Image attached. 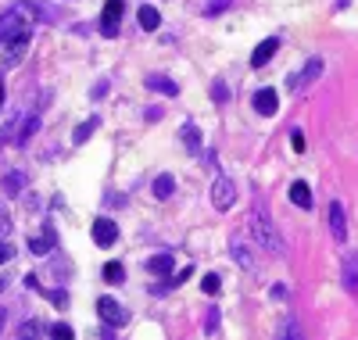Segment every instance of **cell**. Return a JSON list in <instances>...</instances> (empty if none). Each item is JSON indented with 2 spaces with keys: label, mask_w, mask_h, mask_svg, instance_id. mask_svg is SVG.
<instances>
[{
  "label": "cell",
  "mask_w": 358,
  "mask_h": 340,
  "mask_svg": "<svg viewBox=\"0 0 358 340\" xmlns=\"http://www.w3.org/2000/svg\"><path fill=\"white\" fill-rule=\"evenodd\" d=\"M104 94H108V83L101 79V83L94 86V101H104Z\"/></svg>",
  "instance_id": "cell-31"
},
{
  "label": "cell",
  "mask_w": 358,
  "mask_h": 340,
  "mask_svg": "<svg viewBox=\"0 0 358 340\" xmlns=\"http://www.w3.org/2000/svg\"><path fill=\"white\" fill-rule=\"evenodd\" d=\"M233 201H236L233 179H229V176H215V183H212V204H215L219 211H226V208H233Z\"/></svg>",
  "instance_id": "cell-3"
},
{
  "label": "cell",
  "mask_w": 358,
  "mask_h": 340,
  "mask_svg": "<svg viewBox=\"0 0 358 340\" xmlns=\"http://www.w3.org/2000/svg\"><path fill=\"white\" fill-rule=\"evenodd\" d=\"M319 76H322V57H312L308 65H305V72L290 79V86H308V83H312V79H319Z\"/></svg>",
  "instance_id": "cell-13"
},
{
  "label": "cell",
  "mask_w": 358,
  "mask_h": 340,
  "mask_svg": "<svg viewBox=\"0 0 358 340\" xmlns=\"http://www.w3.org/2000/svg\"><path fill=\"white\" fill-rule=\"evenodd\" d=\"M18 33H29V25H25V15H22V8H15V11H8L4 18H0V43L15 40Z\"/></svg>",
  "instance_id": "cell-4"
},
{
  "label": "cell",
  "mask_w": 358,
  "mask_h": 340,
  "mask_svg": "<svg viewBox=\"0 0 358 340\" xmlns=\"http://www.w3.org/2000/svg\"><path fill=\"white\" fill-rule=\"evenodd\" d=\"M140 25L147 29V33H151V29H158V25H162V15H158V8L143 4V8H140Z\"/></svg>",
  "instance_id": "cell-16"
},
{
  "label": "cell",
  "mask_w": 358,
  "mask_h": 340,
  "mask_svg": "<svg viewBox=\"0 0 358 340\" xmlns=\"http://www.w3.org/2000/svg\"><path fill=\"white\" fill-rule=\"evenodd\" d=\"M97 312H101V319H104L108 326H122V323L129 319V316H126V308L118 304L115 297H101V301H97Z\"/></svg>",
  "instance_id": "cell-5"
},
{
  "label": "cell",
  "mask_w": 358,
  "mask_h": 340,
  "mask_svg": "<svg viewBox=\"0 0 358 340\" xmlns=\"http://www.w3.org/2000/svg\"><path fill=\"white\" fill-rule=\"evenodd\" d=\"M344 287H348V290H351V294H355V290H358V255H355V258H348V262H344Z\"/></svg>",
  "instance_id": "cell-18"
},
{
  "label": "cell",
  "mask_w": 358,
  "mask_h": 340,
  "mask_svg": "<svg viewBox=\"0 0 358 340\" xmlns=\"http://www.w3.org/2000/svg\"><path fill=\"white\" fill-rule=\"evenodd\" d=\"M47 333H50V337H62V340H72V326H65V323H57V326H50Z\"/></svg>",
  "instance_id": "cell-26"
},
{
  "label": "cell",
  "mask_w": 358,
  "mask_h": 340,
  "mask_svg": "<svg viewBox=\"0 0 358 340\" xmlns=\"http://www.w3.org/2000/svg\"><path fill=\"white\" fill-rule=\"evenodd\" d=\"M8 229H11V215L4 211V204H0V236H8Z\"/></svg>",
  "instance_id": "cell-29"
},
{
  "label": "cell",
  "mask_w": 358,
  "mask_h": 340,
  "mask_svg": "<svg viewBox=\"0 0 358 340\" xmlns=\"http://www.w3.org/2000/svg\"><path fill=\"white\" fill-rule=\"evenodd\" d=\"M94 240H97L101 247H111V243L118 240V226H115L111 219H94Z\"/></svg>",
  "instance_id": "cell-10"
},
{
  "label": "cell",
  "mask_w": 358,
  "mask_h": 340,
  "mask_svg": "<svg viewBox=\"0 0 358 340\" xmlns=\"http://www.w3.org/2000/svg\"><path fill=\"white\" fill-rule=\"evenodd\" d=\"M276 50H280V40H262V43L255 47V54H251V69H262V65H268Z\"/></svg>",
  "instance_id": "cell-11"
},
{
  "label": "cell",
  "mask_w": 358,
  "mask_h": 340,
  "mask_svg": "<svg viewBox=\"0 0 358 340\" xmlns=\"http://www.w3.org/2000/svg\"><path fill=\"white\" fill-rule=\"evenodd\" d=\"M183 143H187L190 150H201V136H197V126H190V122L183 126Z\"/></svg>",
  "instance_id": "cell-24"
},
{
  "label": "cell",
  "mask_w": 358,
  "mask_h": 340,
  "mask_svg": "<svg viewBox=\"0 0 358 340\" xmlns=\"http://www.w3.org/2000/svg\"><path fill=\"white\" fill-rule=\"evenodd\" d=\"M4 326H8V312L0 308V333H4Z\"/></svg>",
  "instance_id": "cell-35"
},
{
  "label": "cell",
  "mask_w": 358,
  "mask_h": 340,
  "mask_svg": "<svg viewBox=\"0 0 358 340\" xmlns=\"http://www.w3.org/2000/svg\"><path fill=\"white\" fill-rule=\"evenodd\" d=\"M29 251H33V255H50L54 251V229L47 226L36 240H29Z\"/></svg>",
  "instance_id": "cell-14"
},
{
  "label": "cell",
  "mask_w": 358,
  "mask_h": 340,
  "mask_svg": "<svg viewBox=\"0 0 358 340\" xmlns=\"http://www.w3.org/2000/svg\"><path fill=\"white\" fill-rule=\"evenodd\" d=\"M147 272H155V276H169L172 272V255H158L147 262Z\"/></svg>",
  "instance_id": "cell-20"
},
{
  "label": "cell",
  "mask_w": 358,
  "mask_h": 340,
  "mask_svg": "<svg viewBox=\"0 0 358 340\" xmlns=\"http://www.w3.org/2000/svg\"><path fill=\"white\" fill-rule=\"evenodd\" d=\"M208 333H219V312L215 308H208V326H204Z\"/></svg>",
  "instance_id": "cell-28"
},
{
  "label": "cell",
  "mask_w": 358,
  "mask_h": 340,
  "mask_svg": "<svg viewBox=\"0 0 358 340\" xmlns=\"http://www.w3.org/2000/svg\"><path fill=\"white\" fill-rule=\"evenodd\" d=\"M25 50H29V33H18L15 40H8L4 43V69H15L25 57Z\"/></svg>",
  "instance_id": "cell-6"
},
{
  "label": "cell",
  "mask_w": 358,
  "mask_h": 340,
  "mask_svg": "<svg viewBox=\"0 0 358 340\" xmlns=\"http://www.w3.org/2000/svg\"><path fill=\"white\" fill-rule=\"evenodd\" d=\"M229 255L244 272H255V255H251V247L244 240H229Z\"/></svg>",
  "instance_id": "cell-9"
},
{
  "label": "cell",
  "mask_w": 358,
  "mask_h": 340,
  "mask_svg": "<svg viewBox=\"0 0 358 340\" xmlns=\"http://www.w3.org/2000/svg\"><path fill=\"white\" fill-rule=\"evenodd\" d=\"M0 104H4V76H0Z\"/></svg>",
  "instance_id": "cell-36"
},
{
  "label": "cell",
  "mask_w": 358,
  "mask_h": 340,
  "mask_svg": "<svg viewBox=\"0 0 358 340\" xmlns=\"http://www.w3.org/2000/svg\"><path fill=\"white\" fill-rule=\"evenodd\" d=\"M283 337H301V330H297L294 323H287V330H283Z\"/></svg>",
  "instance_id": "cell-34"
},
{
  "label": "cell",
  "mask_w": 358,
  "mask_h": 340,
  "mask_svg": "<svg viewBox=\"0 0 358 340\" xmlns=\"http://www.w3.org/2000/svg\"><path fill=\"white\" fill-rule=\"evenodd\" d=\"M25 190V176L22 172H4V179H0V194L4 197H18Z\"/></svg>",
  "instance_id": "cell-12"
},
{
  "label": "cell",
  "mask_w": 358,
  "mask_h": 340,
  "mask_svg": "<svg viewBox=\"0 0 358 340\" xmlns=\"http://www.w3.org/2000/svg\"><path fill=\"white\" fill-rule=\"evenodd\" d=\"M122 11H126L122 0H108L104 4V11H101V33L104 36H118V29H122Z\"/></svg>",
  "instance_id": "cell-2"
},
{
  "label": "cell",
  "mask_w": 358,
  "mask_h": 340,
  "mask_svg": "<svg viewBox=\"0 0 358 340\" xmlns=\"http://www.w3.org/2000/svg\"><path fill=\"white\" fill-rule=\"evenodd\" d=\"M215 101H219V104L226 101V83H215Z\"/></svg>",
  "instance_id": "cell-33"
},
{
  "label": "cell",
  "mask_w": 358,
  "mask_h": 340,
  "mask_svg": "<svg viewBox=\"0 0 358 340\" xmlns=\"http://www.w3.org/2000/svg\"><path fill=\"white\" fill-rule=\"evenodd\" d=\"M290 140H294V150H297V154H301V150H305V136H301V133H294Z\"/></svg>",
  "instance_id": "cell-32"
},
{
  "label": "cell",
  "mask_w": 358,
  "mask_h": 340,
  "mask_svg": "<svg viewBox=\"0 0 358 340\" xmlns=\"http://www.w3.org/2000/svg\"><path fill=\"white\" fill-rule=\"evenodd\" d=\"M330 233H334L337 243L348 240V215H344V204H341V201L330 204Z\"/></svg>",
  "instance_id": "cell-7"
},
{
  "label": "cell",
  "mask_w": 358,
  "mask_h": 340,
  "mask_svg": "<svg viewBox=\"0 0 358 340\" xmlns=\"http://www.w3.org/2000/svg\"><path fill=\"white\" fill-rule=\"evenodd\" d=\"M36 129H40V118H36V115H29V118L22 122V133H18V143L25 147L29 140H33V136H36Z\"/></svg>",
  "instance_id": "cell-21"
},
{
  "label": "cell",
  "mask_w": 358,
  "mask_h": 340,
  "mask_svg": "<svg viewBox=\"0 0 358 340\" xmlns=\"http://www.w3.org/2000/svg\"><path fill=\"white\" fill-rule=\"evenodd\" d=\"M147 90H162V94H169V97H176V94H179L176 83H172V79H165V76H147Z\"/></svg>",
  "instance_id": "cell-17"
},
{
  "label": "cell",
  "mask_w": 358,
  "mask_h": 340,
  "mask_svg": "<svg viewBox=\"0 0 358 340\" xmlns=\"http://www.w3.org/2000/svg\"><path fill=\"white\" fill-rule=\"evenodd\" d=\"M219 287H222V283H219V276H215V272H212V276H204V294H219Z\"/></svg>",
  "instance_id": "cell-27"
},
{
  "label": "cell",
  "mask_w": 358,
  "mask_h": 340,
  "mask_svg": "<svg viewBox=\"0 0 358 340\" xmlns=\"http://www.w3.org/2000/svg\"><path fill=\"white\" fill-rule=\"evenodd\" d=\"M255 111L265 115V118L280 111V97H276V90H273V86H265V90H258V94H255Z\"/></svg>",
  "instance_id": "cell-8"
},
{
  "label": "cell",
  "mask_w": 358,
  "mask_h": 340,
  "mask_svg": "<svg viewBox=\"0 0 358 340\" xmlns=\"http://www.w3.org/2000/svg\"><path fill=\"white\" fill-rule=\"evenodd\" d=\"M104 280H108V283H122V280H126V269L118 265V262H108V265H104Z\"/></svg>",
  "instance_id": "cell-23"
},
{
  "label": "cell",
  "mask_w": 358,
  "mask_h": 340,
  "mask_svg": "<svg viewBox=\"0 0 358 340\" xmlns=\"http://www.w3.org/2000/svg\"><path fill=\"white\" fill-rule=\"evenodd\" d=\"M290 201L297 208H312V190H308V183H290Z\"/></svg>",
  "instance_id": "cell-15"
},
{
  "label": "cell",
  "mask_w": 358,
  "mask_h": 340,
  "mask_svg": "<svg viewBox=\"0 0 358 340\" xmlns=\"http://www.w3.org/2000/svg\"><path fill=\"white\" fill-rule=\"evenodd\" d=\"M248 229H251V236H255V243L262 247V251H268V255H287V243H283L276 222L268 219V211H265V208H255V211H251Z\"/></svg>",
  "instance_id": "cell-1"
},
{
  "label": "cell",
  "mask_w": 358,
  "mask_h": 340,
  "mask_svg": "<svg viewBox=\"0 0 358 340\" xmlns=\"http://www.w3.org/2000/svg\"><path fill=\"white\" fill-rule=\"evenodd\" d=\"M101 126V118H90V122H83V126L72 133V143H86L90 136H94V129Z\"/></svg>",
  "instance_id": "cell-22"
},
{
  "label": "cell",
  "mask_w": 358,
  "mask_h": 340,
  "mask_svg": "<svg viewBox=\"0 0 358 340\" xmlns=\"http://www.w3.org/2000/svg\"><path fill=\"white\" fill-rule=\"evenodd\" d=\"M40 333H43V323H40V319H29V323L18 330V337H40Z\"/></svg>",
  "instance_id": "cell-25"
},
{
  "label": "cell",
  "mask_w": 358,
  "mask_h": 340,
  "mask_svg": "<svg viewBox=\"0 0 358 340\" xmlns=\"http://www.w3.org/2000/svg\"><path fill=\"white\" fill-rule=\"evenodd\" d=\"M11 255H15V247H11V243H0V265L11 262Z\"/></svg>",
  "instance_id": "cell-30"
},
{
  "label": "cell",
  "mask_w": 358,
  "mask_h": 340,
  "mask_svg": "<svg viewBox=\"0 0 358 340\" xmlns=\"http://www.w3.org/2000/svg\"><path fill=\"white\" fill-rule=\"evenodd\" d=\"M172 194H176V179H172V176H158V179H155V197L169 201Z\"/></svg>",
  "instance_id": "cell-19"
}]
</instances>
